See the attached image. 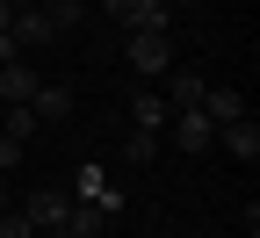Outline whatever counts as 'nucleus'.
<instances>
[{
  "label": "nucleus",
  "instance_id": "1a4fd4ad",
  "mask_svg": "<svg viewBox=\"0 0 260 238\" xmlns=\"http://www.w3.org/2000/svg\"><path fill=\"white\" fill-rule=\"evenodd\" d=\"M217 138H224V152H232V159H246V166L260 159V123H246V116H239V123H224Z\"/></svg>",
  "mask_w": 260,
  "mask_h": 238
},
{
  "label": "nucleus",
  "instance_id": "aec40b11",
  "mask_svg": "<svg viewBox=\"0 0 260 238\" xmlns=\"http://www.w3.org/2000/svg\"><path fill=\"white\" fill-rule=\"evenodd\" d=\"M15 8H22V0H15Z\"/></svg>",
  "mask_w": 260,
  "mask_h": 238
},
{
  "label": "nucleus",
  "instance_id": "9b49d317",
  "mask_svg": "<svg viewBox=\"0 0 260 238\" xmlns=\"http://www.w3.org/2000/svg\"><path fill=\"white\" fill-rule=\"evenodd\" d=\"M203 116L224 130V123H239V116H246V101H239L232 87H203Z\"/></svg>",
  "mask_w": 260,
  "mask_h": 238
},
{
  "label": "nucleus",
  "instance_id": "0eeeda50",
  "mask_svg": "<svg viewBox=\"0 0 260 238\" xmlns=\"http://www.w3.org/2000/svg\"><path fill=\"white\" fill-rule=\"evenodd\" d=\"M167 123H174V109H167L159 94H138V101H130V130H145V138H159Z\"/></svg>",
  "mask_w": 260,
  "mask_h": 238
},
{
  "label": "nucleus",
  "instance_id": "4468645a",
  "mask_svg": "<svg viewBox=\"0 0 260 238\" xmlns=\"http://www.w3.org/2000/svg\"><path fill=\"white\" fill-rule=\"evenodd\" d=\"M44 15H51V29H73V22H80L87 8H80V0H51V8H44Z\"/></svg>",
  "mask_w": 260,
  "mask_h": 238
},
{
  "label": "nucleus",
  "instance_id": "a211bd4d",
  "mask_svg": "<svg viewBox=\"0 0 260 238\" xmlns=\"http://www.w3.org/2000/svg\"><path fill=\"white\" fill-rule=\"evenodd\" d=\"M0 65H15V37H8V29H0Z\"/></svg>",
  "mask_w": 260,
  "mask_h": 238
},
{
  "label": "nucleus",
  "instance_id": "f03ea898",
  "mask_svg": "<svg viewBox=\"0 0 260 238\" xmlns=\"http://www.w3.org/2000/svg\"><path fill=\"white\" fill-rule=\"evenodd\" d=\"M65 210H73V195H65V188H37V195H29V210H22V217L37 224V238H44V231L58 238V231H65Z\"/></svg>",
  "mask_w": 260,
  "mask_h": 238
},
{
  "label": "nucleus",
  "instance_id": "423d86ee",
  "mask_svg": "<svg viewBox=\"0 0 260 238\" xmlns=\"http://www.w3.org/2000/svg\"><path fill=\"white\" fill-rule=\"evenodd\" d=\"M73 195H80V202H94V210H109V217H116V202H123V195L109 188V174H102V166H80V181H73Z\"/></svg>",
  "mask_w": 260,
  "mask_h": 238
},
{
  "label": "nucleus",
  "instance_id": "9d476101",
  "mask_svg": "<svg viewBox=\"0 0 260 238\" xmlns=\"http://www.w3.org/2000/svg\"><path fill=\"white\" fill-rule=\"evenodd\" d=\"M29 116H37V123H65V116H73V94H65V87H37V94H29Z\"/></svg>",
  "mask_w": 260,
  "mask_h": 238
},
{
  "label": "nucleus",
  "instance_id": "f3484780",
  "mask_svg": "<svg viewBox=\"0 0 260 238\" xmlns=\"http://www.w3.org/2000/svg\"><path fill=\"white\" fill-rule=\"evenodd\" d=\"M15 159H22V145H15V138H0V174H8Z\"/></svg>",
  "mask_w": 260,
  "mask_h": 238
},
{
  "label": "nucleus",
  "instance_id": "6e6552de",
  "mask_svg": "<svg viewBox=\"0 0 260 238\" xmlns=\"http://www.w3.org/2000/svg\"><path fill=\"white\" fill-rule=\"evenodd\" d=\"M102 231H109V210H94V202H73L58 238H102Z\"/></svg>",
  "mask_w": 260,
  "mask_h": 238
},
{
  "label": "nucleus",
  "instance_id": "f257e3e1",
  "mask_svg": "<svg viewBox=\"0 0 260 238\" xmlns=\"http://www.w3.org/2000/svg\"><path fill=\"white\" fill-rule=\"evenodd\" d=\"M123 51H130V73H145V80L174 73V37L167 29H123Z\"/></svg>",
  "mask_w": 260,
  "mask_h": 238
},
{
  "label": "nucleus",
  "instance_id": "2eb2a0df",
  "mask_svg": "<svg viewBox=\"0 0 260 238\" xmlns=\"http://www.w3.org/2000/svg\"><path fill=\"white\" fill-rule=\"evenodd\" d=\"M152 152H159V138H145V130H130V166H145Z\"/></svg>",
  "mask_w": 260,
  "mask_h": 238
},
{
  "label": "nucleus",
  "instance_id": "ddd939ff",
  "mask_svg": "<svg viewBox=\"0 0 260 238\" xmlns=\"http://www.w3.org/2000/svg\"><path fill=\"white\" fill-rule=\"evenodd\" d=\"M203 87H210V80H195L188 65H181V73H174V87L159 94V101H167V109H203Z\"/></svg>",
  "mask_w": 260,
  "mask_h": 238
},
{
  "label": "nucleus",
  "instance_id": "20e7f679",
  "mask_svg": "<svg viewBox=\"0 0 260 238\" xmlns=\"http://www.w3.org/2000/svg\"><path fill=\"white\" fill-rule=\"evenodd\" d=\"M8 37H15V51H37V44H51V37H58V29H51V15H44V8H15Z\"/></svg>",
  "mask_w": 260,
  "mask_h": 238
},
{
  "label": "nucleus",
  "instance_id": "7ed1b4c3",
  "mask_svg": "<svg viewBox=\"0 0 260 238\" xmlns=\"http://www.w3.org/2000/svg\"><path fill=\"white\" fill-rule=\"evenodd\" d=\"M167 130H174V145H181L188 159H195V152H210V145H217V123H210L203 109H174V123H167Z\"/></svg>",
  "mask_w": 260,
  "mask_h": 238
},
{
  "label": "nucleus",
  "instance_id": "dca6fc26",
  "mask_svg": "<svg viewBox=\"0 0 260 238\" xmlns=\"http://www.w3.org/2000/svg\"><path fill=\"white\" fill-rule=\"evenodd\" d=\"M0 238H37V224L29 217H0Z\"/></svg>",
  "mask_w": 260,
  "mask_h": 238
},
{
  "label": "nucleus",
  "instance_id": "39448f33",
  "mask_svg": "<svg viewBox=\"0 0 260 238\" xmlns=\"http://www.w3.org/2000/svg\"><path fill=\"white\" fill-rule=\"evenodd\" d=\"M109 15L123 29H167V0H109Z\"/></svg>",
  "mask_w": 260,
  "mask_h": 238
},
{
  "label": "nucleus",
  "instance_id": "412c9836",
  "mask_svg": "<svg viewBox=\"0 0 260 238\" xmlns=\"http://www.w3.org/2000/svg\"><path fill=\"white\" fill-rule=\"evenodd\" d=\"M44 8H51V0H44Z\"/></svg>",
  "mask_w": 260,
  "mask_h": 238
},
{
  "label": "nucleus",
  "instance_id": "6ab92c4d",
  "mask_svg": "<svg viewBox=\"0 0 260 238\" xmlns=\"http://www.w3.org/2000/svg\"><path fill=\"white\" fill-rule=\"evenodd\" d=\"M8 22H15V0H0V29H8Z\"/></svg>",
  "mask_w": 260,
  "mask_h": 238
},
{
  "label": "nucleus",
  "instance_id": "f8f14e48",
  "mask_svg": "<svg viewBox=\"0 0 260 238\" xmlns=\"http://www.w3.org/2000/svg\"><path fill=\"white\" fill-rule=\"evenodd\" d=\"M37 87H44V80L29 73V65H0V101H8V109H15V101H29Z\"/></svg>",
  "mask_w": 260,
  "mask_h": 238
}]
</instances>
